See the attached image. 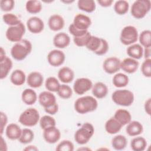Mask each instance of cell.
<instances>
[{
	"label": "cell",
	"mask_w": 151,
	"mask_h": 151,
	"mask_svg": "<svg viewBox=\"0 0 151 151\" xmlns=\"http://www.w3.org/2000/svg\"><path fill=\"white\" fill-rule=\"evenodd\" d=\"M57 93L60 97L63 99H68L72 96L73 90L68 85L63 84L60 85Z\"/></svg>",
	"instance_id": "obj_41"
},
{
	"label": "cell",
	"mask_w": 151,
	"mask_h": 151,
	"mask_svg": "<svg viewBox=\"0 0 151 151\" xmlns=\"http://www.w3.org/2000/svg\"><path fill=\"white\" fill-rule=\"evenodd\" d=\"M144 109L145 112L148 114L150 115L151 113V99L149 98L145 103Z\"/></svg>",
	"instance_id": "obj_51"
},
{
	"label": "cell",
	"mask_w": 151,
	"mask_h": 151,
	"mask_svg": "<svg viewBox=\"0 0 151 151\" xmlns=\"http://www.w3.org/2000/svg\"><path fill=\"white\" fill-rule=\"evenodd\" d=\"M150 47H146L143 49V55L145 59L150 58Z\"/></svg>",
	"instance_id": "obj_54"
},
{
	"label": "cell",
	"mask_w": 151,
	"mask_h": 151,
	"mask_svg": "<svg viewBox=\"0 0 151 151\" xmlns=\"http://www.w3.org/2000/svg\"><path fill=\"white\" fill-rule=\"evenodd\" d=\"M139 66V63L137 60L130 57L124 58L120 63V69L129 74L135 73Z\"/></svg>",
	"instance_id": "obj_16"
},
{
	"label": "cell",
	"mask_w": 151,
	"mask_h": 151,
	"mask_svg": "<svg viewBox=\"0 0 151 151\" xmlns=\"http://www.w3.org/2000/svg\"><path fill=\"white\" fill-rule=\"evenodd\" d=\"M147 146L146 140L142 137L137 136L132 139L130 147L133 151H143Z\"/></svg>",
	"instance_id": "obj_30"
},
{
	"label": "cell",
	"mask_w": 151,
	"mask_h": 151,
	"mask_svg": "<svg viewBox=\"0 0 151 151\" xmlns=\"http://www.w3.org/2000/svg\"><path fill=\"white\" fill-rule=\"evenodd\" d=\"M74 144L68 140H64L60 142L57 146V151H73L74 150Z\"/></svg>",
	"instance_id": "obj_44"
},
{
	"label": "cell",
	"mask_w": 151,
	"mask_h": 151,
	"mask_svg": "<svg viewBox=\"0 0 151 151\" xmlns=\"http://www.w3.org/2000/svg\"><path fill=\"white\" fill-rule=\"evenodd\" d=\"M113 117L116 119L122 126L127 124L132 121V115L130 113L128 110L123 109L117 110L114 113Z\"/></svg>",
	"instance_id": "obj_25"
},
{
	"label": "cell",
	"mask_w": 151,
	"mask_h": 151,
	"mask_svg": "<svg viewBox=\"0 0 151 151\" xmlns=\"http://www.w3.org/2000/svg\"><path fill=\"white\" fill-rule=\"evenodd\" d=\"M40 116L38 111L32 107L25 110L19 116L18 121L24 126L32 127L35 126L40 121Z\"/></svg>",
	"instance_id": "obj_5"
},
{
	"label": "cell",
	"mask_w": 151,
	"mask_h": 151,
	"mask_svg": "<svg viewBox=\"0 0 151 151\" xmlns=\"http://www.w3.org/2000/svg\"><path fill=\"white\" fill-rule=\"evenodd\" d=\"M129 81V77L123 73H119L116 74L112 79L113 84L117 88H122L126 87Z\"/></svg>",
	"instance_id": "obj_32"
},
{
	"label": "cell",
	"mask_w": 151,
	"mask_h": 151,
	"mask_svg": "<svg viewBox=\"0 0 151 151\" xmlns=\"http://www.w3.org/2000/svg\"><path fill=\"white\" fill-rule=\"evenodd\" d=\"M43 137L45 141L50 144L57 142L61 137V132L56 126L43 130Z\"/></svg>",
	"instance_id": "obj_14"
},
{
	"label": "cell",
	"mask_w": 151,
	"mask_h": 151,
	"mask_svg": "<svg viewBox=\"0 0 151 151\" xmlns=\"http://www.w3.org/2000/svg\"><path fill=\"white\" fill-rule=\"evenodd\" d=\"M25 33V27L21 22L19 24L9 27L5 32L6 39L13 42H18L22 40Z\"/></svg>",
	"instance_id": "obj_8"
},
{
	"label": "cell",
	"mask_w": 151,
	"mask_h": 151,
	"mask_svg": "<svg viewBox=\"0 0 151 151\" xmlns=\"http://www.w3.org/2000/svg\"><path fill=\"white\" fill-rule=\"evenodd\" d=\"M0 150L2 151H6L8 150L7 145L5 140L4 139L2 135H1V142H0Z\"/></svg>",
	"instance_id": "obj_53"
},
{
	"label": "cell",
	"mask_w": 151,
	"mask_h": 151,
	"mask_svg": "<svg viewBox=\"0 0 151 151\" xmlns=\"http://www.w3.org/2000/svg\"><path fill=\"white\" fill-rule=\"evenodd\" d=\"M34 138V133L33 131L28 128L22 129V133L18 140L21 143L28 144L31 143Z\"/></svg>",
	"instance_id": "obj_38"
},
{
	"label": "cell",
	"mask_w": 151,
	"mask_h": 151,
	"mask_svg": "<svg viewBox=\"0 0 151 151\" xmlns=\"http://www.w3.org/2000/svg\"><path fill=\"white\" fill-rule=\"evenodd\" d=\"M120 63L121 61L117 57H108L103 61V68L106 73L113 74L120 70Z\"/></svg>",
	"instance_id": "obj_10"
},
{
	"label": "cell",
	"mask_w": 151,
	"mask_h": 151,
	"mask_svg": "<svg viewBox=\"0 0 151 151\" xmlns=\"http://www.w3.org/2000/svg\"><path fill=\"white\" fill-rule=\"evenodd\" d=\"M129 4L125 0H119L116 1L114 5V10L115 12L120 15H124L128 12Z\"/></svg>",
	"instance_id": "obj_35"
},
{
	"label": "cell",
	"mask_w": 151,
	"mask_h": 151,
	"mask_svg": "<svg viewBox=\"0 0 151 151\" xmlns=\"http://www.w3.org/2000/svg\"><path fill=\"white\" fill-rule=\"evenodd\" d=\"M93 86L90 79L85 77L78 78L74 83L73 90L77 94L82 95L91 89Z\"/></svg>",
	"instance_id": "obj_9"
},
{
	"label": "cell",
	"mask_w": 151,
	"mask_h": 151,
	"mask_svg": "<svg viewBox=\"0 0 151 151\" xmlns=\"http://www.w3.org/2000/svg\"><path fill=\"white\" fill-rule=\"evenodd\" d=\"M65 55L61 50L55 49L50 51L47 55V61L52 67L61 65L65 61Z\"/></svg>",
	"instance_id": "obj_11"
},
{
	"label": "cell",
	"mask_w": 151,
	"mask_h": 151,
	"mask_svg": "<svg viewBox=\"0 0 151 151\" xmlns=\"http://www.w3.org/2000/svg\"><path fill=\"white\" fill-rule=\"evenodd\" d=\"M140 44L145 47H151V31L149 29L143 31L138 37Z\"/></svg>",
	"instance_id": "obj_36"
},
{
	"label": "cell",
	"mask_w": 151,
	"mask_h": 151,
	"mask_svg": "<svg viewBox=\"0 0 151 151\" xmlns=\"http://www.w3.org/2000/svg\"><path fill=\"white\" fill-rule=\"evenodd\" d=\"M111 99L117 105L128 107L133 103L134 96L130 90L127 89L117 90L112 93Z\"/></svg>",
	"instance_id": "obj_3"
},
{
	"label": "cell",
	"mask_w": 151,
	"mask_h": 151,
	"mask_svg": "<svg viewBox=\"0 0 151 151\" xmlns=\"http://www.w3.org/2000/svg\"><path fill=\"white\" fill-rule=\"evenodd\" d=\"M22 129L15 123L9 124L5 129L6 136L10 140H18L21 136Z\"/></svg>",
	"instance_id": "obj_21"
},
{
	"label": "cell",
	"mask_w": 151,
	"mask_h": 151,
	"mask_svg": "<svg viewBox=\"0 0 151 151\" xmlns=\"http://www.w3.org/2000/svg\"><path fill=\"white\" fill-rule=\"evenodd\" d=\"M39 103L44 109L50 107L57 103L56 97L52 92L44 91L40 93L38 97Z\"/></svg>",
	"instance_id": "obj_15"
},
{
	"label": "cell",
	"mask_w": 151,
	"mask_h": 151,
	"mask_svg": "<svg viewBox=\"0 0 151 151\" xmlns=\"http://www.w3.org/2000/svg\"><path fill=\"white\" fill-rule=\"evenodd\" d=\"M12 68V61L11 59L6 56L0 60V78L1 80L6 78Z\"/></svg>",
	"instance_id": "obj_26"
},
{
	"label": "cell",
	"mask_w": 151,
	"mask_h": 151,
	"mask_svg": "<svg viewBox=\"0 0 151 151\" xmlns=\"http://www.w3.org/2000/svg\"><path fill=\"white\" fill-rule=\"evenodd\" d=\"M24 150H25V151H37V150H38V149L35 146L29 145V146H26L24 149Z\"/></svg>",
	"instance_id": "obj_55"
},
{
	"label": "cell",
	"mask_w": 151,
	"mask_h": 151,
	"mask_svg": "<svg viewBox=\"0 0 151 151\" xmlns=\"http://www.w3.org/2000/svg\"><path fill=\"white\" fill-rule=\"evenodd\" d=\"M68 31L70 32V33L74 37H81L83 35H84L86 33H87L88 31H81L80 29H78L77 28H76L74 25L72 24H71L69 25L68 27Z\"/></svg>",
	"instance_id": "obj_48"
},
{
	"label": "cell",
	"mask_w": 151,
	"mask_h": 151,
	"mask_svg": "<svg viewBox=\"0 0 151 151\" xmlns=\"http://www.w3.org/2000/svg\"><path fill=\"white\" fill-rule=\"evenodd\" d=\"M52 42L55 47L58 48H65L70 43V37L67 34L64 32H59L54 35Z\"/></svg>",
	"instance_id": "obj_19"
},
{
	"label": "cell",
	"mask_w": 151,
	"mask_h": 151,
	"mask_svg": "<svg viewBox=\"0 0 151 151\" xmlns=\"http://www.w3.org/2000/svg\"><path fill=\"white\" fill-rule=\"evenodd\" d=\"M151 2L149 0H137L132 5L131 15L136 19H142L150 11Z\"/></svg>",
	"instance_id": "obj_6"
},
{
	"label": "cell",
	"mask_w": 151,
	"mask_h": 151,
	"mask_svg": "<svg viewBox=\"0 0 151 151\" xmlns=\"http://www.w3.org/2000/svg\"><path fill=\"white\" fill-rule=\"evenodd\" d=\"M94 133V127L90 123H84L74 133V140L79 145H85L89 142Z\"/></svg>",
	"instance_id": "obj_4"
},
{
	"label": "cell",
	"mask_w": 151,
	"mask_h": 151,
	"mask_svg": "<svg viewBox=\"0 0 151 151\" xmlns=\"http://www.w3.org/2000/svg\"><path fill=\"white\" fill-rule=\"evenodd\" d=\"M37 94L32 88L25 89L21 94V99L27 105H32L37 100Z\"/></svg>",
	"instance_id": "obj_27"
},
{
	"label": "cell",
	"mask_w": 151,
	"mask_h": 151,
	"mask_svg": "<svg viewBox=\"0 0 151 151\" xmlns=\"http://www.w3.org/2000/svg\"><path fill=\"white\" fill-rule=\"evenodd\" d=\"M42 4L38 0L28 1L25 4L26 11L32 14L39 13L42 9Z\"/></svg>",
	"instance_id": "obj_34"
},
{
	"label": "cell",
	"mask_w": 151,
	"mask_h": 151,
	"mask_svg": "<svg viewBox=\"0 0 151 151\" xmlns=\"http://www.w3.org/2000/svg\"><path fill=\"white\" fill-rule=\"evenodd\" d=\"M127 145L126 137L122 134L116 135L111 140V146L116 150H122L126 148Z\"/></svg>",
	"instance_id": "obj_31"
},
{
	"label": "cell",
	"mask_w": 151,
	"mask_h": 151,
	"mask_svg": "<svg viewBox=\"0 0 151 151\" xmlns=\"http://www.w3.org/2000/svg\"><path fill=\"white\" fill-rule=\"evenodd\" d=\"M104 127L107 133L110 134H114L121 130L122 125L114 117H111L106 121Z\"/></svg>",
	"instance_id": "obj_29"
},
{
	"label": "cell",
	"mask_w": 151,
	"mask_h": 151,
	"mask_svg": "<svg viewBox=\"0 0 151 151\" xmlns=\"http://www.w3.org/2000/svg\"><path fill=\"white\" fill-rule=\"evenodd\" d=\"M63 3H65V4H70V3H72L74 1V0H62L61 1Z\"/></svg>",
	"instance_id": "obj_57"
},
{
	"label": "cell",
	"mask_w": 151,
	"mask_h": 151,
	"mask_svg": "<svg viewBox=\"0 0 151 151\" xmlns=\"http://www.w3.org/2000/svg\"><path fill=\"white\" fill-rule=\"evenodd\" d=\"M58 79L63 83H70L74 78V71L68 67L61 68L57 74Z\"/></svg>",
	"instance_id": "obj_20"
},
{
	"label": "cell",
	"mask_w": 151,
	"mask_h": 151,
	"mask_svg": "<svg viewBox=\"0 0 151 151\" xmlns=\"http://www.w3.org/2000/svg\"><path fill=\"white\" fill-rule=\"evenodd\" d=\"M27 27L32 34H39L44 28L43 21L38 17H31L27 21Z\"/></svg>",
	"instance_id": "obj_12"
},
{
	"label": "cell",
	"mask_w": 151,
	"mask_h": 151,
	"mask_svg": "<svg viewBox=\"0 0 151 151\" xmlns=\"http://www.w3.org/2000/svg\"><path fill=\"white\" fill-rule=\"evenodd\" d=\"M15 6L14 0H1L0 1V8L4 12H9L12 10Z\"/></svg>",
	"instance_id": "obj_46"
},
{
	"label": "cell",
	"mask_w": 151,
	"mask_h": 151,
	"mask_svg": "<svg viewBox=\"0 0 151 151\" xmlns=\"http://www.w3.org/2000/svg\"><path fill=\"white\" fill-rule=\"evenodd\" d=\"M44 110L47 113H48L50 115H54V114H56L58 111V105L57 103H56L55 104H54V105H52L50 107L44 108Z\"/></svg>",
	"instance_id": "obj_50"
},
{
	"label": "cell",
	"mask_w": 151,
	"mask_h": 151,
	"mask_svg": "<svg viewBox=\"0 0 151 151\" xmlns=\"http://www.w3.org/2000/svg\"><path fill=\"white\" fill-rule=\"evenodd\" d=\"M44 82L43 76L38 71H32L30 73L27 78V84L31 88H35L40 87Z\"/></svg>",
	"instance_id": "obj_18"
},
{
	"label": "cell",
	"mask_w": 151,
	"mask_h": 151,
	"mask_svg": "<svg viewBox=\"0 0 151 151\" xmlns=\"http://www.w3.org/2000/svg\"><path fill=\"white\" fill-rule=\"evenodd\" d=\"M8 122V117L6 114L1 111V135H2L4 133V130L5 129V127L6 126Z\"/></svg>",
	"instance_id": "obj_49"
},
{
	"label": "cell",
	"mask_w": 151,
	"mask_h": 151,
	"mask_svg": "<svg viewBox=\"0 0 151 151\" xmlns=\"http://www.w3.org/2000/svg\"><path fill=\"white\" fill-rule=\"evenodd\" d=\"M74 107L78 113L84 114L96 110L98 107V102L94 97L86 96L78 98L74 103Z\"/></svg>",
	"instance_id": "obj_1"
},
{
	"label": "cell",
	"mask_w": 151,
	"mask_h": 151,
	"mask_svg": "<svg viewBox=\"0 0 151 151\" xmlns=\"http://www.w3.org/2000/svg\"><path fill=\"white\" fill-rule=\"evenodd\" d=\"M101 38H102L91 35L87 44L86 45V47L90 51L95 53L98 50L101 45Z\"/></svg>",
	"instance_id": "obj_37"
},
{
	"label": "cell",
	"mask_w": 151,
	"mask_h": 151,
	"mask_svg": "<svg viewBox=\"0 0 151 151\" xmlns=\"http://www.w3.org/2000/svg\"><path fill=\"white\" fill-rule=\"evenodd\" d=\"M126 52L130 58L139 60L143 55V48L140 44L134 43L130 45L127 48Z\"/></svg>",
	"instance_id": "obj_24"
},
{
	"label": "cell",
	"mask_w": 151,
	"mask_h": 151,
	"mask_svg": "<svg viewBox=\"0 0 151 151\" xmlns=\"http://www.w3.org/2000/svg\"><path fill=\"white\" fill-rule=\"evenodd\" d=\"M97 3L103 7L110 6L113 2V0H98Z\"/></svg>",
	"instance_id": "obj_52"
},
{
	"label": "cell",
	"mask_w": 151,
	"mask_h": 151,
	"mask_svg": "<svg viewBox=\"0 0 151 151\" xmlns=\"http://www.w3.org/2000/svg\"><path fill=\"white\" fill-rule=\"evenodd\" d=\"M143 131V125L138 121H130L126 128L127 134L130 136H137L142 133Z\"/></svg>",
	"instance_id": "obj_23"
},
{
	"label": "cell",
	"mask_w": 151,
	"mask_h": 151,
	"mask_svg": "<svg viewBox=\"0 0 151 151\" xmlns=\"http://www.w3.org/2000/svg\"><path fill=\"white\" fill-rule=\"evenodd\" d=\"M65 21L63 17L59 14H53L50 17L48 20L49 28L53 31H58L64 27Z\"/></svg>",
	"instance_id": "obj_17"
},
{
	"label": "cell",
	"mask_w": 151,
	"mask_h": 151,
	"mask_svg": "<svg viewBox=\"0 0 151 151\" xmlns=\"http://www.w3.org/2000/svg\"><path fill=\"white\" fill-rule=\"evenodd\" d=\"M10 81L15 86H22L26 81V75L22 70L16 69L10 76Z\"/></svg>",
	"instance_id": "obj_28"
},
{
	"label": "cell",
	"mask_w": 151,
	"mask_h": 151,
	"mask_svg": "<svg viewBox=\"0 0 151 151\" xmlns=\"http://www.w3.org/2000/svg\"><path fill=\"white\" fill-rule=\"evenodd\" d=\"M91 150V149L88 148V147H81V148H79V149H77V150Z\"/></svg>",
	"instance_id": "obj_58"
},
{
	"label": "cell",
	"mask_w": 151,
	"mask_h": 151,
	"mask_svg": "<svg viewBox=\"0 0 151 151\" xmlns=\"http://www.w3.org/2000/svg\"><path fill=\"white\" fill-rule=\"evenodd\" d=\"M6 55L5 54V51L4 50L2 47H1V51H0V60L3 59Z\"/></svg>",
	"instance_id": "obj_56"
},
{
	"label": "cell",
	"mask_w": 151,
	"mask_h": 151,
	"mask_svg": "<svg viewBox=\"0 0 151 151\" xmlns=\"http://www.w3.org/2000/svg\"><path fill=\"white\" fill-rule=\"evenodd\" d=\"M138 37V31L136 28L132 25H127L122 29L120 41L124 45H130L137 41Z\"/></svg>",
	"instance_id": "obj_7"
},
{
	"label": "cell",
	"mask_w": 151,
	"mask_h": 151,
	"mask_svg": "<svg viewBox=\"0 0 151 151\" xmlns=\"http://www.w3.org/2000/svg\"><path fill=\"white\" fill-rule=\"evenodd\" d=\"M39 123L40 126L42 130H45L56 126L55 120L54 119V117L50 115H44L40 117Z\"/></svg>",
	"instance_id": "obj_39"
},
{
	"label": "cell",
	"mask_w": 151,
	"mask_h": 151,
	"mask_svg": "<svg viewBox=\"0 0 151 151\" xmlns=\"http://www.w3.org/2000/svg\"><path fill=\"white\" fill-rule=\"evenodd\" d=\"M141 72L142 74L147 78L151 77V59H145L142 64Z\"/></svg>",
	"instance_id": "obj_45"
},
{
	"label": "cell",
	"mask_w": 151,
	"mask_h": 151,
	"mask_svg": "<svg viewBox=\"0 0 151 151\" xmlns=\"http://www.w3.org/2000/svg\"><path fill=\"white\" fill-rule=\"evenodd\" d=\"M32 48L31 42L26 39L16 42L11 49L12 58L17 61L24 60L31 52Z\"/></svg>",
	"instance_id": "obj_2"
},
{
	"label": "cell",
	"mask_w": 151,
	"mask_h": 151,
	"mask_svg": "<svg viewBox=\"0 0 151 151\" xmlns=\"http://www.w3.org/2000/svg\"><path fill=\"white\" fill-rule=\"evenodd\" d=\"M109 44L107 41L103 38H101V45L98 49V50L94 53L97 55H103L107 53L109 50Z\"/></svg>",
	"instance_id": "obj_47"
},
{
	"label": "cell",
	"mask_w": 151,
	"mask_h": 151,
	"mask_svg": "<svg viewBox=\"0 0 151 151\" xmlns=\"http://www.w3.org/2000/svg\"><path fill=\"white\" fill-rule=\"evenodd\" d=\"M2 20L4 23L9 25V27L14 26L21 22L18 17L12 13H6L4 14L2 16Z\"/></svg>",
	"instance_id": "obj_42"
},
{
	"label": "cell",
	"mask_w": 151,
	"mask_h": 151,
	"mask_svg": "<svg viewBox=\"0 0 151 151\" xmlns=\"http://www.w3.org/2000/svg\"><path fill=\"white\" fill-rule=\"evenodd\" d=\"M91 36V34L89 31H88L87 33H86L84 35L81 37H74L73 38L74 43L77 47H86Z\"/></svg>",
	"instance_id": "obj_43"
},
{
	"label": "cell",
	"mask_w": 151,
	"mask_h": 151,
	"mask_svg": "<svg viewBox=\"0 0 151 151\" xmlns=\"http://www.w3.org/2000/svg\"><path fill=\"white\" fill-rule=\"evenodd\" d=\"M108 91L109 90L107 86L102 82H97L91 88L93 95L99 99L104 98L107 96Z\"/></svg>",
	"instance_id": "obj_22"
},
{
	"label": "cell",
	"mask_w": 151,
	"mask_h": 151,
	"mask_svg": "<svg viewBox=\"0 0 151 151\" xmlns=\"http://www.w3.org/2000/svg\"><path fill=\"white\" fill-rule=\"evenodd\" d=\"M77 6L80 10L91 13L95 11L96 5L93 0H78Z\"/></svg>",
	"instance_id": "obj_33"
},
{
	"label": "cell",
	"mask_w": 151,
	"mask_h": 151,
	"mask_svg": "<svg viewBox=\"0 0 151 151\" xmlns=\"http://www.w3.org/2000/svg\"><path fill=\"white\" fill-rule=\"evenodd\" d=\"M73 24L78 29L88 31L91 24V20L89 17L84 14H78L74 17Z\"/></svg>",
	"instance_id": "obj_13"
},
{
	"label": "cell",
	"mask_w": 151,
	"mask_h": 151,
	"mask_svg": "<svg viewBox=\"0 0 151 151\" xmlns=\"http://www.w3.org/2000/svg\"><path fill=\"white\" fill-rule=\"evenodd\" d=\"M60 85L58 80L54 77H48L45 82L46 89L51 92H57Z\"/></svg>",
	"instance_id": "obj_40"
}]
</instances>
